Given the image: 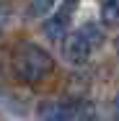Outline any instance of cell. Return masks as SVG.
I'll use <instances>...</instances> for the list:
<instances>
[{"label":"cell","mask_w":119,"mask_h":121,"mask_svg":"<svg viewBox=\"0 0 119 121\" xmlns=\"http://www.w3.org/2000/svg\"><path fill=\"white\" fill-rule=\"evenodd\" d=\"M114 121H119V95L114 98Z\"/></svg>","instance_id":"obj_8"},{"label":"cell","mask_w":119,"mask_h":121,"mask_svg":"<svg viewBox=\"0 0 119 121\" xmlns=\"http://www.w3.org/2000/svg\"><path fill=\"white\" fill-rule=\"evenodd\" d=\"M101 21L104 26H119V0H104L101 3Z\"/></svg>","instance_id":"obj_5"},{"label":"cell","mask_w":119,"mask_h":121,"mask_svg":"<svg viewBox=\"0 0 119 121\" xmlns=\"http://www.w3.org/2000/svg\"><path fill=\"white\" fill-rule=\"evenodd\" d=\"M52 70H54V59L42 47H36V44H18L16 47V52H13V72L21 82H26V85L42 82Z\"/></svg>","instance_id":"obj_1"},{"label":"cell","mask_w":119,"mask_h":121,"mask_svg":"<svg viewBox=\"0 0 119 121\" xmlns=\"http://www.w3.org/2000/svg\"><path fill=\"white\" fill-rule=\"evenodd\" d=\"M72 5L75 3H65L60 10H54L52 16H49L47 21H44V34H47L49 39H65V34H67V26H70V13H72Z\"/></svg>","instance_id":"obj_3"},{"label":"cell","mask_w":119,"mask_h":121,"mask_svg":"<svg viewBox=\"0 0 119 121\" xmlns=\"http://www.w3.org/2000/svg\"><path fill=\"white\" fill-rule=\"evenodd\" d=\"M39 121H75V108L65 103H42L39 106Z\"/></svg>","instance_id":"obj_4"},{"label":"cell","mask_w":119,"mask_h":121,"mask_svg":"<svg viewBox=\"0 0 119 121\" xmlns=\"http://www.w3.org/2000/svg\"><path fill=\"white\" fill-rule=\"evenodd\" d=\"M80 31H83V34H86V39H88V41H91V44H93V47H98V44H101V41H104V34H101V28H98V26H93V23H88V26H83V28H80Z\"/></svg>","instance_id":"obj_6"},{"label":"cell","mask_w":119,"mask_h":121,"mask_svg":"<svg viewBox=\"0 0 119 121\" xmlns=\"http://www.w3.org/2000/svg\"><path fill=\"white\" fill-rule=\"evenodd\" d=\"M93 52V44L86 39L83 31H75V34H67L65 36V44H62V54L70 65H86L88 57Z\"/></svg>","instance_id":"obj_2"},{"label":"cell","mask_w":119,"mask_h":121,"mask_svg":"<svg viewBox=\"0 0 119 121\" xmlns=\"http://www.w3.org/2000/svg\"><path fill=\"white\" fill-rule=\"evenodd\" d=\"M52 5H54V0H34V5H31V13H34V16H42V13H47Z\"/></svg>","instance_id":"obj_7"}]
</instances>
